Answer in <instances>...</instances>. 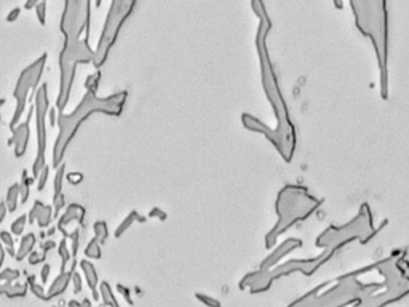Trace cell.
<instances>
[{
  "label": "cell",
  "mask_w": 409,
  "mask_h": 307,
  "mask_svg": "<svg viewBox=\"0 0 409 307\" xmlns=\"http://www.w3.org/2000/svg\"><path fill=\"white\" fill-rule=\"evenodd\" d=\"M85 214H87V210H85V207H81V205H78V203L67 205V207L64 208V213L58 218V227H56L61 234H63V239L69 237V232L66 231V227L70 222H77L78 226H84Z\"/></svg>",
  "instance_id": "2e32d148"
},
{
  "label": "cell",
  "mask_w": 409,
  "mask_h": 307,
  "mask_svg": "<svg viewBox=\"0 0 409 307\" xmlns=\"http://www.w3.org/2000/svg\"><path fill=\"white\" fill-rule=\"evenodd\" d=\"M253 13L259 18V24L256 29V53L259 58V66H261V82L264 88V95L269 99L270 106L273 109L275 119H277V125L275 128H270L267 124H264L262 120L256 119L251 114H241V125L248 131L259 133L264 135L270 141V144L277 149L280 157L290 163L294 159L296 146H298V136H296V127L291 120V112L290 107L286 104V99L281 93L280 82H278V74L275 69L272 58L269 53V45L267 39L273 27V23L269 16L267 7L261 0H253L251 2Z\"/></svg>",
  "instance_id": "6da1fadb"
},
{
  "label": "cell",
  "mask_w": 409,
  "mask_h": 307,
  "mask_svg": "<svg viewBox=\"0 0 409 307\" xmlns=\"http://www.w3.org/2000/svg\"><path fill=\"white\" fill-rule=\"evenodd\" d=\"M37 0H30V2H27L26 5H24V8H27V10H30V8H35L37 7Z\"/></svg>",
  "instance_id": "f907efd6"
},
{
  "label": "cell",
  "mask_w": 409,
  "mask_h": 307,
  "mask_svg": "<svg viewBox=\"0 0 409 307\" xmlns=\"http://www.w3.org/2000/svg\"><path fill=\"white\" fill-rule=\"evenodd\" d=\"M147 218H157L160 221H167L168 219V213L167 211H163L161 208L158 207H153L150 211H149V216Z\"/></svg>",
  "instance_id": "d590c367"
},
{
  "label": "cell",
  "mask_w": 409,
  "mask_h": 307,
  "mask_svg": "<svg viewBox=\"0 0 409 307\" xmlns=\"http://www.w3.org/2000/svg\"><path fill=\"white\" fill-rule=\"evenodd\" d=\"M10 296H24L26 294V285H15L12 291H8Z\"/></svg>",
  "instance_id": "b9f144b4"
},
{
  "label": "cell",
  "mask_w": 409,
  "mask_h": 307,
  "mask_svg": "<svg viewBox=\"0 0 409 307\" xmlns=\"http://www.w3.org/2000/svg\"><path fill=\"white\" fill-rule=\"evenodd\" d=\"M90 24L91 2H87V0H67L59 21V30L64 35V40H78L81 39L84 32H87L88 40Z\"/></svg>",
  "instance_id": "9c48e42d"
},
{
  "label": "cell",
  "mask_w": 409,
  "mask_h": 307,
  "mask_svg": "<svg viewBox=\"0 0 409 307\" xmlns=\"http://www.w3.org/2000/svg\"><path fill=\"white\" fill-rule=\"evenodd\" d=\"M18 277H19V272L13 271V269H5L2 274H0V280H4V282H13Z\"/></svg>",
  "instance_id": "74e56055"
},
{
  "label": "cell",
  "mask_w": 409,
  "mask_h": 307,
  "mask_svg": "<svg viewBox=\"0 0 409 307\" xmlns=\"http://www.w3.org/2000/svg\"><path fill=\"white\" fill-rule=\"evenodd\" d=\"M18 203H19V184L15 182L7 190V202H5L7 210L8 211H15L18 208Z\"/></svg>",
  "instance_id": "603a6c76"
},
{
  "label": "cell",
  "mask_w": 409,
  "mask_h": 307,
  "mask_svg": "<svg viewBox=\"0 0 409 307\" xmlns=\"http://www.w3.org/2000/svg\"><path fill=\"white\" fill-rule=\"evenodd\" d=\"M66 179L69 184H72V186H77L81 181H84V175L81 173H67L66 175Z\"/></svg>",
  "instance_id": "ab89813d"
},
{
  "label": "cell",
  "mask_w": 409,
  "mask_h": 307,
  "mask_svg": "<svg viewBox=\"0 0 409 307\" xmlns=\"http://www.w3.org/2000/svg\"><path fill=\"white\" fill-rule=\"evenodd\" d=\"M47 59H48V55L44 53L42 56L37 58L32 64H29L23 72L19 74V79L16 82V87L13 91V96L16 99V107L13 112V119H12V122H10V130H13L19 124V119H21V116L24 114L29 93H30V90H32V93H34L35 88L38 87V82H40V79H42L44 70H45Z\"/></svg>",
  "instance_id": "30bf717a"
},
{
  "label": "cell",
  "mask_w": 409,
  "mask_h": 307,
  "mask_svg": "<svg viewBox=\"0 0 409 307\" xmlns=\"http://www.w3.org/2000/svg\"><path fill=\"white\" fill-rule=\"evenodd\" d=\"M66 207H67V202H66L64 194L53 196V205H51V208H53V218H59V213L63 211Z\"/></svg>",
  "instance_id": "4dcf8cb0"
},
{
  "label": "cell",
  "mask_w": 409,
  "mask_h": 307,
  "mask_svg": "<svg viewBox=\"0 0 409 307\" xmlns=\"http://www.w3.org/2000/svg\"><path fill=\"white\" fill-rule=\"evenodd\" d=\"M30 288H32V293L37 296V298H40V299H45V301H47V294H45V291H44L42 286L37 285V283L34 282V283H30Z\"/></svg>",
  "instance_id": "60d3db41"
},
{
  "label": "cell",
  "mask_w": 409,
  "mask_h": 307,
  "mask_svg": "<svg viewBox=\"0 0 409 307\" xmlns=\"http://www.w3.org/2000/svg\"><path fill=\"white\" fill-rule=\"evenodd\" d=\"M35 13L38 18V23L45 26L47 24V2H38L35 7Z\"/></svg>",
  "instance_id": "836d02e7"
},
{
  "label": "cell",
  "mask_w": 409,
  "mask_h": 307,
  "mask_svg": "<svg viewBox=\"0 0 409 307\" xmlns=\"http://www.w3.org/2000/svg\"><path fill=\"white\" fill-rule=\"evenodd\" d=\"M350 8L355 26L371 40L379 67L381 98L388 99V53H390V27H388V2L385 0H352Z\"/></svg>",
  "instance_id": "3957f363"
},
{
  "label": "cell",
  "mask_w": 409,
  "mask_h": 307,
  "mask_svg": "<svg viewBox=\"0 0 409 307\" xmlns=\"http://www.w3.org/2000/svg\"><path fill=\"white\" fill-rule=\"evenodd\" d=\"M321 205L323 199L315 197L304 186H299V184H286V186H283L278 190L277 200H275L277 222L265 234L264 239L265 250L273 248L278 243L280 235L288 232L296 224L309 219L313 213L320 210Z\"/></svg>",
  "instance_id": "277c9868"
},
{
  "label": "cell",
  "mask_w": 409,
  "mask_h": 307,
  "mask_svg": "<svg viewBox=\"0 0 409 307\" xmlns=\"http://www.w3.org/2000/svg\"><path fill=\"white\" fill-rule=\"evenodd\" d=\"M4 259H5V250L4 247L0 245V267H2V264H4Z\"/></svg>",
  "instance_id": "816d5d0a"
},
{
  "label": "cell",
  "mask_w": 409,
  "mask_h": 307,
  "mask_svg": "<svg viewBox=\"0 0 409 307\" xmlns=\"http://www.w3.org/2000/svg\"><path fill=\"white\" fill-rule=\"evenodd\" d=\"M115 288H117V291H118V293H120L121 296H124V298H125V301H127V302H128L130 305H135V301L131 299V291H130L128 288H127L125 285H121V283H117V286H115Z\"/></svg>",
  "instance_id": "8d00e7d4"
},
{
  "label": "cell",
  "mask_w": 409,
  "mask_h": 307,
  "mask_svg": "<svg viewBox=\"0 0 409 307\" xmlns=\"http://www.w3.org/2000/svg\"><path fill=\"white\" fill-rule=\"evenodd\" d=\"M51 272V265L50 264H44V267H42V274H40V277H42V282L45 283L48 280V275Z\"/></svg>",
  "instance_id": "bcb514c9"
},
{
  "label": "cell",
  "mask_w": 409,
  "mask_h": 307,
  "mask_svg": "<svg viewBox=\"0 0 409 307\" xmlns=\"http://www.w3.org/2000/svg\"><path fill=\"white\" fill-rule=\"evenodd\" d=\"M387 224L388 219H384L379 224V227H374V214L371 207L367 203H361V207L353 219L345 224H341V226L331 224V226L326 227L315 239V247L337 253L345 245H349L355 240L360 242V245H367V242L373 240L382 229H385Z\"/></svg>",
  "instance_id": "8992f818"
},
{
  "label": "cell",
  "mask_w": 409,
  "mask_h": 307,
  "mask_svg": "<svg viewBox=\"0 0 409 307\" xmlns=\"http://www.w3.org/2000/svg\"><path fill=\"white\" fill-rule=\"evenodd\" d=\"M56 116H58V112H56V109H51V110H48V119H50V125L53 127V125H56Z\"/></svg>",
  "instance_id": "7dc6e473"
},
{
  "label": "cell",
  "mask_w": 409,
  "mask_h": 307,
  "mask_svg": "<svg viewBox=\"0 0 409 307\" xmlns=\"http://www.w3.org/2000/svg\"><path fill=\"white\" fill-rule=\"evenodd\" d=\"M273 277L270 271H262V269H256L253 272H248L244 277L240 279L238 282V288L241 291H250L251 294H261L265 293L272 288L273 285Z\"/></svg>",
  "instance_id": "4fadbf2b"
},
{
  "label": "cell",
  "mask_w": 409,
  "mask_h": 307,
  "mask_svg": "<svg viewBox=\"0 0 409 307\" xmlns=\"http://www.w3.org/2000/svg\"><path fill=\"white\" fill-rule=\"evenodd\" d=\"M0 240H2V247L4 250H7V253L10 256H15L16 254V250H15V242H13V235L7 232V231H2L0 232Z\"/></svg>",
  "instance_id": "f546056e"
},
{
  "label": "cell",
  "mask_w": 409,
  "mask_h": 307,
  "mask_svg": "<svg viewBox=\"0 0 409 307\" xmlns=\"http://www.w3.org/2000/svg\"><path fill=\"white\" fill-rule=\"evenodd\" d=\"M136 5L138 4L135 0H114V2H110L106 21H104V26H102L101 35L98 40V45L93 50L95 56H93V61H91V64H93L96 70H99L106 64L112 47L115 45L121 29H124V24L133 15V12H135Z\"/></svg>",
  "instance_id": "ba28073f"
},
{
  "label": "cell",
  "mask_w": 409,
  "mask_h": 307,
  "mask_svg": "<svg viewBox=\"0 0 409 307\" xmlns=\"http://www.w3.org/2000/svg\"><path fill=\"white\" fill-rule=\"evenodd\" d=\"M64 175H66V163H61V165L56 168V175H55V194L53 196H59L63 194V182H64Z\"/></svg>",
  "instance_id": "83f0119b"
},
{
  "label": "cell",
  "mask_w": 409,
  "mask_h": 307,
  "mask_svg": "<svg viewBox=\"0 0 409 307\" xmlns=\"http://www.w3.org/2000/svg\"><path fill=\"white\" fill-rule=\"evenodd\" d=\"M74 283V291L75 293H80L81 291V277H80V274H77V272H74L72 274V280H70Z\"/></svg>",
  "instance_id": "ee69618b"
},
{
  "label": "cell",
  "mask_w": 409,
  "mask_h": 307,
  "mask_svg": "<svg viewBox=\"0 0 409 307\" xmlns=\"http://www.w3.org/2000/svg\"><path fill=\"white\" fill-rule=\"evenodd\" d=\"M193 296H195V299H197V301H200L201 304H204L207 307H222L221 301H219V299H216V298H213V296H210V294H204V293H195Z\"/></svg>",
  "instance_id": "1f68e13d"
},
{
  "label": "cell",
  "mask_w": 409,
  "mask_h": 307,
  "mask_svg": "<svg viewBox=\"0 0 409 307\" xmlns=\"http://www.w3.org/2000/svg\"><path fill=\"white\" fill-rule=\"evenodd\" d=\"M35 243H37V237H35V234H26L21 237V240H19V248L15 254V259L16 261H23L26 256H29L30 253L34 251V247H35Z\"/></svg>",
  "instance_id": "44dd1931"
},
{
  "label": "cell",
  "mask_w": 409,
  "mask_h": 307,
  "mask_svg": "<svg viewBox=\"0 0 409 307\" xmlns=\"http://www.w3.org/2000/svg\"><path fill=\"white\" fill-rule=\"evenodd\" d=\"M95 51L90 47V40H64L63 50L59 53V91L56 98V112L61 114L67 107L72 93L75 72L78 64H90L93 61Z\"/></svg>",
  "instance_id": "52a82bcc"
},
{
  "label": "cell",
  "mask_w": 409,
  "mask_h": 307,
  "mask_svg": "<svg viewBox=\"0 0 409 307\" xmlns=\"http://www.w3.org/2000/svg\"><path fill=\"white\" fill-rule=\"evenodd\" d=\"M34 114V106L29 107V116H27V120L26 122H19V124L12 130L13 136L10 138L8 144L15 147V156L19 159L23 157L26 150H27V146H29V138H30V128H29V122H30V117Z\"/></svg>",
  "instance_id": "9a60e30c"
},
{
  "label": "cell",
  "mask_w": 409,
  "mask_h": 307,
  "mask_svg": "<svg viewBox=\"0 0 409 307\" xmlns=\"http://www.w3.org/2000/svg\"><path fill=\"white\" fill-rule=\"evenodd\" d=\"M48 173H50V167L47 165L42 171H40V175L37 176V179H38L37 189H38V190H44V189H45V186H47V179H48Z\"/></svg>",
  "instance_id": "e575fe53"
},
{
  "label": "cell",
  "mask_w": 409,
  "mask_h": 307,
  "mask_svg": "<svg viewBox=\"0 0 409 307\" xmlns=\"http://www.w3.org/2000/svg\"><path fill=\"white\" fill-rule=\"evenodd\" d=\"M4 102H5L4 99H0V107H2V106H4ZM0 120H2V116H0Z\"/></svg>",
  "instance_id": "db71d44e"
},
{
  "label": "cell",
  "mask_w": 409,
  "mask_h": 307,
  "mask_svg": "<svg viewBox=\"0 0 409 307\" xmlns=\"http://www.w3.org/2000/svg\"><path fill=\"white\" fill-rule=\"evenodd\" d=\"M75 265H77V261L72 259V265H70V269L59 272V275L55 279V282L51 283V288L48 290L47 301L51 299V298H56V296L63 294V293L67 290V286H69L70 280H72V274L75 272Z\"/></svg>",
  "instance_id": "ac0fdd59"
},
{
  "label": "cell",
  "mask_w": 409,
  "mask_h": 307,
  "mask_svg": "<svg viewBox=\"0 0 409 307\" xmlns=\"http://www.w3.org/2000/svg\"><path fill=\"white\" fill-rule=\"evenodd\" d=\"M45 258H47V254H44V253H37V251H32V253L29 254V264L37 265V264H40V262H44V261H45Z\"/></svg>",
  "instance_id": "f35d334b"
},
{
  "label": "cell",
  "mask_w": 409,
  "mask_h": 307,
  "mask_svg": "<svg viewBox=\"0 0 409 307\" xmlns=\"http://www.w3.org/2000/svg\"><path fill=\"white\" fill-rule=\"evenodd\" d=\"M81 237H84V231H81V226H78L77 229H74L72 232H69V240H70V256H72V259L77 261V253H78V248H80V242H81Z\"/></svg>",
  "instance_id": "d4e9b609"
},
{
  "label": "cell",
  "mask_w": 409,
  "mask_h": 307,
  "mask_svg": "<svg viewBox=\"0 0 409 307\" xmlns=\"http://www.w3.org/2000/svg\"><path fill=\"white\" fill-rule=\"evenodd\" d=\"M58 254L61 258V272L67 271V264L72 261V256H70V250L67 247V239H63L58 243Z\"/></svg>",
  "instance_id": "484cf974"
},
{
  "label": "cell",
  "mask_w": 409,
  "mask_h": 307,
  "mask_svg": "<svg viewBox=\"0 0 409 307\" xmlns=\"http://www.w3.org/2000/svg\"><path fill=\"white\" fill-rule=\"evenodd\" d=\"M26 222H27V216H26V214H23V216H19L18 219H15L13 224H12V229H10V231H12L10 234H12V235H18V237H19V235L23 234L24 227H26Z\"/></svg>",
  "instance_id": "d6a6232c"
},
{
  "label": "cell",
  "mask_w": 409,
  "mask_h": 307,
  "mask_svg": "<svg viewBox=\"0 0 409 307\" xmlns=\"http://www.w3.org/2000/svg\"><path fill=\"white\" fill-rule=\"evenodd\" d=\"M69 307H90V301H88V299H84L81 302H78V301H70V302H69Z\"/></svg>",
  "instance_id": "c3c4849f"
},
{
  "label": "cell",
  "mask_w": 409,
  "mask_h": 307,
  "mask_svg": "<svg viewBox=\"0 0 409 307\" xmlns=\"http://www.w3.org/2000/svg\"><path fill=\"white\" fill-rule=\"evenodd\" d=\"M336 283L328 291L320 293L324 286H328L331 280L323 282L315 286L313 290L301 296L299 299L293 301L288 307H345L360 302L361 299L373 296L384 290V282H371L363 283L360 279L355 277L352 272H347L334 280Z\"/></svg>",
  "instance_id": "5b68a950"
},
{
  "label": "cell",
  "mask_w": 409,
  "mask_h": 307,
  "mask_svg": "<svg viewBox=\"0 0 409 307\" xmlns=\"http://www.w3.org/2000/svg\"><path fill=\"white\" fill-rule=\"evenodd\" d=\"M93 232H95V240L99 243V245H104L109 239V226H107V222L106 221H96L93 224Z\"/></svg>",
  "instance_id": "cb8c5ba5"
},
{
  "label": "cell",
  "mask_w": 409,
  "mask_h": 307,
  "mask_svg": "<svg viewBox=\"0 0 409 307\" xmlns=\"http://www.w3.org/2000/svg\"><path fill=\"white\" fill-rule=\"evenodd\" d=\"M80 269L84 271V275H85V280H87V285L91 291V296H93L95 301H99V291H98V286H99V277H98V271L93 265L90 259H81L80 261Z\"/></svg>",
  "instance_id": "d6986e66"
},
{
  "label": "cell",
  "mask_w": 409,
  "mask_h": 307,
  "mask_svg": "<svg viewBox=\"0 0 409 307\" xmlns=\"http://www.w3.org/2000/svg\"><path fill=\"white\" fill-rule=\"evenodd\" d=\"M85 256H87V259H101V258H102L101 245H99L95 239H90V242L87 243V247H85Z\"/></svg>",
  "instance_id": "4316f807"
},
{
  "label": "cell",
  "mask_w": 409,
  "mask_h": 307,
  "mask_svg": "<svg viewBox=\"0 0 409 307\" xmlns=\"http://www.w3.org/2000/svg\"><path fill=\"white\" fill-rule=\"evenodd\" d=\"M334 5H336L337 8H344V4H342V2H336V0H334Z\"/></svg>",
  "instance_id": "f5cc1de1"
},
{
  "label": "cell",
  "mask_w": 409,
  "mask_h": 307,
  "mask_svg": "<svg viewBox=\"0 0 409 307\" xmlns=\"http://www.w3.org/2000/svg\"><path fill=\"white\" fill-rule=\"evenodd\" d=\"M56 247H58L56 242H53V240H47V242L42 243V253L47 254L50 250H53V248H56Z\"/></svg>",
  "instance_id": "f6af8a7d"
},
{
  "label": "cell",
  "mask_w": 409,
  "mask_h": 307,
  "mask_svg": "<svg viewBox=\"0 0 409 307\" xmlns=\"http://www.w3.org/2000/svg\"><path fill=\"white\" fill-rule=\"evenodd\" d=\"M27 218H29V222L32 224V222H37L38 224V227H48L51 221H53V208L50 207V205H45L42 203L40 200H35L34 205H32V210L29 211L27 214Z\"/></svg>",
  "instance_id": "e0dca14e"
},
{
  "label": "cell",
  "mask_w": 409,
  "mask_h": 307,
  "mask_svg": "<svg viewBox=\"0 0 409 307\" xmlns=\"http://www.w3.org/2000/svg\"><path fill=\"white\" fill-rule=\"evenodd\" d=\"M101 77H102L101 70H96L95 74H91V75L87 77V80H85V88H87L88 93L96 95V91H98V88H99V84H101Z\"/></svg>",
  "instance_id": "f1b7e54d"
},
{
  "label": "cell",
  "mask_w": 409,
  "mask_h": 307,
  "mask_svg": "<svg viewBox=\"0 0 409 307\" xmlns=\"http://www.w3.org/2000/svg\"><path fill=\"white\" fill-rule=\"evenodd\" d=\"M7 205L5 203H0V222H4L5 216H7Z\"/></svg>",
  "instance_id": "681fc988"
},
{
  "label": "cell",
  "mask_w": 409,
  "mask_h": 307,
  "mask_svg": "<svg viewBox=\"0 0 409 307\" xmlns=\"http://www.w3.org/2000/svg\"><path fill=\"white\" fill-rule=\"evenodd\" d=\"M34 114L37 120V157L32 163V179H37L47 167L45 150H47V116L50 110V99H48V85L42 84L38 87L37 93L34 95Z\"/></svg>",
  "instance_id": "8fae6325"
},
{
  "label": "cell",
  "mask_w": 409,
  "mask_h": 307,
  "mask_svg": "<svg viewBox=\"0 0 409 307\" xmlns=\"http://www.w3.org/2000/svg\"><path fill=\"white\" fill-rule=\"evenodd\" d=\"M336 253L330 250H323L318 256H313V258H307V259H290L283 264H278L277 267H273L270 271L273 280H278L283 277H288L293 274H302L305 277H312L313 274L318 272L326 262H330L333 259V256Z\"/></svg>",
  "instance_id": "7c38bea8"
},
{
  "label": "cell",
  "mask_w": 409,
  "mask_h": 307,
  "mask_svg": "<svg viewBox=\"0 0 409 307\" xmlns=\"http://www.w3.org/2000/svg\"><path fill=\"white\" fill-rule=\"evenodd\" d=\"M146 221H147L146 216H141V214H139L136 210H131V211L127 214V216L124 218V221H121V222L118 224V227H117L115 232H114V237H115V239L124 237V234H125L135 222H146Z\"/></svg>",
  "instance_id": "ffe728a7"
},
{
  "label": "cell",
  "mask_w": 409,
  "mask_h": 307,
  "mask_svg": "<svg viewBox=\"0 0 409 307\" xmlns=\"http://www.w3.org/2000/svg\"><path fill=\"white\" fill-rule=\"evenodd\" d=\"M19 15H21V8H19V7L13 8L12 12L7 15V23H15L16 19L19 18Z\"/></svg>",
  "instance_id": "7bdbcfd3"
},
{
  "label": "cell",
  "mask_w": 409,
  "mask_h": 307,
  "mask_svg": "<svg viewBox=\"0 0 409 307\" xmlns=\"http://www.w3.org/2000/svg\"><path fill=\"white\" fill-rule=\"evenodd\" d=\"M128 101V93L125 90L117 91L114 95H109L101 98L93 93H87L78 102V106L70 112H61L56 116V124H58V136L53 146V159L51 163L53 167L58 168L61 163H64V156L67 152V147L70 142L74 141L77 131L85 122L93 116V114H106L112 117H120L121 112L125 109V104Z\"/></svg>",
  "instance_id": "7a4b0ae2"
},
{
  "label": "cell",
  "mask_w": 409,
  "mask_h": 307,
  "mask_svg": "<svg viewBox=\"0 0 409 307\" xmlns=\"http://www.w3.org/2000/svg\"><path fill=\"white\" fill-rule=\"evenodd\" d=\"M98 291H99V299L102 298V304H104V305H107V307H120L118 301L115 299L114 291H112V286L107 282H101L99 286H98Z\"/></svg>",
  "instance_id": "7402d4cb"
},
{
  "label": "cell",
  "mask_w": 409,
  "mask_h": 307,
  "mask_svg": "<svg viewBox=\"0 0 409 307\" xmlns=\"http://www.w3.org/2000/svg\"><path fill=\"white\" fill-rule=\"evenodd\" d=\"M302 245H304V242L301 239H296V237H290V239L283 240L281 243L275 245L273 250L269 253V256H265L262 262L259 264V269L272 271L273 267H277L278 264H281V259L284 258V256H288L290 253L302 248Z\"/></svg>",
  "instance_id": "5bb4252c"
}]
</instances>
